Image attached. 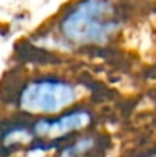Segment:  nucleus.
<instances>
[{"label": "nucleus", "mask_w": 156, "mask_h": 157, "mask_svg": "<svg viewBox=\"0 0 156 157\" xmlns=\"http://www.w3.org/2000/svg\"><path fill=\"white\" fill-rule=\"evenodd\" d=\"M60 29L69 41L101 44L119 29V21L110 0H81L64 15Z\"/></svg>", "instance_id": "f257e3e1"}, {"label": "nucleus", "mask_w": 156, "mask_h": 157, "mask_svg": "<svg viewBox=\"0 0 156 157\" xmlns=\"http://www.w3.org/2000/svg\"><path fill=\"white\" fill-rule=\"evenodd\" d=\"M78 98L77 89L63 79L34 78L20 89L18 110L26 114H55L72 105Z\"/></svg>", "instance_id": "f03ea898"}, {"label": "nucleus", "mask_w": 156, "mask_h": 157, "mask_svg": "<svg viewBox=\"0 0 156 157\" xmlns=\"http://www.w3.org/2000/svg\"><path fill=\"white\" fill-rule=\"evenodd\" d=\"M90 121L92 114L87 110H75L57 119H38L32 125V134L40 139H58L69 133L86 128Z\"/></svg>", "instance_id": "7ed1b4c3"}, {"label": "nucleus", "mask_w": 156, "mask_h": 157, "mask_svg": "<svg viewBox=\"0 0 156 157\" xmlns=\"http://www.w3.org/2000/svg\"><path fill=\"white\" fill-rule=\"evenodd\" d=\"M95 148H97V139L92 136H84L75 140L67 148L61 150L58 157H89L92 151H95Z\"/></svg>", "instance_id": "20e7f679"}]
</instances>
